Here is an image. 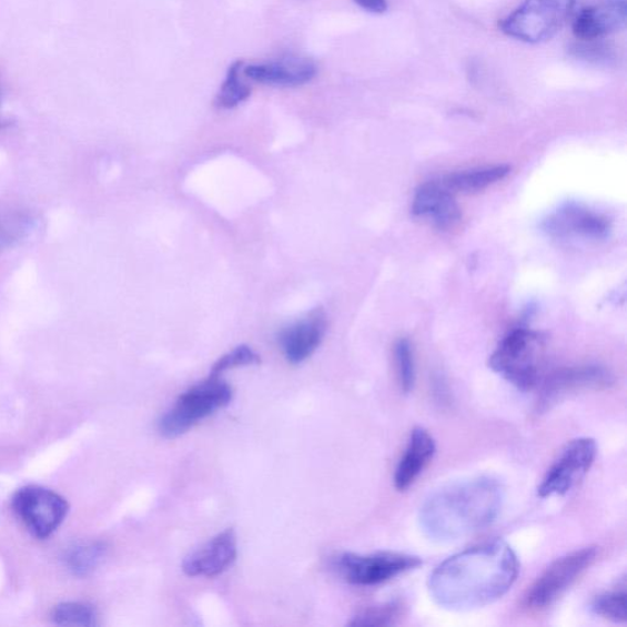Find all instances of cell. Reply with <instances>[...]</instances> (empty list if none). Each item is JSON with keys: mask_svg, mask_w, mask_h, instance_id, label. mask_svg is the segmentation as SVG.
Wrapping results in <instances>:
<instances>
[{"mask_svg": "<svg viewBox=\"0 0 627 627\" xmlns=\"http://www.w3.org/2000/svg\"><path fill=\"white\" fill-rule=\"evenodd\" d=\"M548 232L563 236L567 234L583 235L586 239H607L610 222L594 211L578 206H567L547 221Z\"/></svg>", "mask_w": 627, "mask_h": 627, "instance_id": "17", "label": "cell"}, {"mask_svg": "<svg viewBox=\"0 0 627 627\" xmlns=\"http://www.w3.org/2000/svg\"><path fill=\"white\" fill-rule=\"evenodd\" d=\"M626 0H605L582 11L573 23L577 40L594 41L625 28Z\"/></svg>", "mask_w": 627, "mask_h": 627, "instance_id": "14", "label": "cell"}, {"mask_svg": "<svg viewBox=\"0 0 627 627\" xmlns=\"http://www.w3.org/2000/svg\"><path fill=\"white\" fill-rule=\"evenodd\" d=\"M626 597V583L625 579H623L618 587L598 596L594 603H591V610L607 620L625 623L627 609Z\"/></svg>", "mask_w": 627, "mask_h": 627, "instance_id": "21", "label": "cell"}, {"mask_svg": "<svg viewBox=\"0 0 627 627\" xmlns=\"http://www.w3.org/2000/svg\"><path fill=\"white\" fill-rule=\"evenodd\" d=\"M597 548L588 547L554 562L530 587L525 603L527 608L542 610L554 605L596 560Z\"/></svg>", "mask_w": 627, "mask_h": 627, "instance_id": "8", "label": "cell"}, {"mask_svg": "<svg viewBox=\"0 0 627 627\" xmlns=\"http://www.w3.org/2000/svg\"><path fill=\"white\" fill-rule=\"evenodd\" d=\"M576 0H525L500 22L508 38L527 43L547 41L565 26Z\"/></svg>", "mask_w": 627, "mask_h": 627, "instance_id": "5", "label": "cell"}, {"mask_svg": "<svg viewBox=\"0 0 627 627\" xmlns=\"http://www.w3.org/2000/svg\"><path fill=\"white\" fill-rule=\"evenodd\" d=\"M11 504L23 526L38 539L51 537L64 523L70 507L62 495L38 485L19 489Z\"/></svg>", "mask_w": 627, "mask_h": 627, "instance_id": "6", "label": "cell"}, {"mask_svg": "<svg viewBox=\"0 0 627 627\" xmlns=\"http://www.w3.org/2000/svg\"><path fill=\"white\" fill-rule=\"evenodd\" d=\"M326 333V318L322 311H314L299 323L283 331L280 343L286 360L300 364L321 346Z\"/></svg>", "mask_w": 627, "mask_h": 627, "instance_id": "15", "label": "cell"}, {"mask_svg": "<svg viewBox=\"0 0 627 627\" xmlns=\"http://www.w3.org/2000/svg\"><path fill=\"white\" fill-rule=\"evenodd\" d=\"M242 72L260 84L295 88L311 82L316 77L317 69L311 59L290 57L277 62L247 65Z\"/></svg>", "mask_w": 627, "mask_h": 627, "instance_id": "12", "label": "cell"}, {"mask_svg": "<svg viewBox=\"0 0 627 627\" xmlns=\"http://www.w3.org/2000/svg\"><path fill=\"white\" fill-rule=\"evenodd\" d=\"M510 171L512 169L508 165L461 171L446 175L442 183L449 192L476 193L503 181Z\"/></svg>", "mask_w": 627, "mask_h": 627, "instance_id": "18", "label": "cell"}, {"mask_svg": "<svg viewBox=\"0 0 627 627\" xmlns=\"http://www.w3.org/2000/svg\"><path fill=\"white\" fill-rule=\"evenodd\" d=\"M232 387L211 376L176 400L174 406L159 422V431L164 437L173 439L191 431L198 423L210 417L232 401Z\"/></svg>", "mask_w": 627, "mask_h": 627, "instance_id": "3", "label": "cell"}, {"mask_svg": "<svg viewBox=\"0 0 627 627\" xmlns=\"http://www.w3.org/2000/svg\"><path fill=\"white\" fill-rule=\"evenodd\" d=\"M353 2L374 14H383L387 10L386 0H353Z\"/></svg>", "mask_w": 627, "mask_h": 627, "instance_id": "26", "label": "cell"}, {"mask_svg": "<svg viewBox=\"0 0 627 627\" xmlns=\"http://www.w3.org/2000/svg\"><path fill=\"white\" fill-rule=\"evenodd\" d=\"M243 62H234L218 93L215 104L222 110H232L251 98L252 89L241 78Z\"/></svg>", "mask_w": 627, "mask_h": 627, "instance_id": "20", "label": "cell"}, {"mask_svg": "<svg viewBox=\"0 0 627 627\" xmlns=\"http://www.w3.org/2000/svg\"><path fill=\"white\" fill-rule=\"evenodd\" d=\"M404 614L400 601H388L385 605L371 607L361 611L351 621L353 626H390L396 624Z\"/></svg>", "mask_w": 627, "mask_h": 627, "instance_id": "23", "label": "cell"}, {"mask_svg": "<svg viewBox=\"0 0 627 627\" xmlns=\"http://www.w3.org/2000/svg\"><path fill=\"white\" fill-rule=\"evenodd\" d=\"M504 502L505 491L498 479L482 476L458 481L425 499L419 525L435 542H455L492 525Z\"/></svg>", "mask_w": 627, "mask_h": 627, "instance_id": "2", "label": "cell"}, {"mask_svg": "<svg viewBox=\"0 0 627 627\" xmlns=\"http://www.w3.org/2000/svg\"><path fill=\"white\" fill-rule=\"evenodd\" d=\"M0 127H3V123H0Z\"/></svg>", "mask_w": 627, "mask_h": 627, "instance_id": "28", "label": "cell"}, {"mask_svg": "<svg viewBox=\"0 0 627 627\" xmlns=\"http://www.w3.org/2000/svg\"><path fill=\"white\" fill-rule=\"evenodd\" d=\"M52 619L61 626H97L98 613L87 603L64 601L54 608Z\"/></svg>", "mask_w": 627, "mask_h": 627, "instance_id": "22", "label": "cell"}, {"mask_svg": "<svg viewBox=\"0 0 627 627\" xmlns=\"http://www.w3.org/2000/svg\"><path fill=\"white\" fill-rule=\"evenodd\" d=\"M597 449V443L590 437H579L567 445L540 483V498L569 493L594 465Z\"/></svg>", "mask_w": 627, "mask_h": 627, "instance_id": "9", "label": "cell"}, {"mask_svg": "<svg viewBox=\"0 0 627 627\" xmlns=\"http://www.w3.org/2000/svg\"><path fill=\"white\" fill-rule=\"evenodd\" d=\"M435 452L433 436L423 428L413 429L404 456L401 457L395 472L396 489L407 491L432 463Z\"/></svg>", "mask_w": 627, "mask_h": 627, "instance_id": "16", "label": "cell"}, {"mask_svg": "<svg viewBox=\"0 0 627 627\" xmlns=\"http://www.w3.org/2000/svg\"><path fill=\"white\" fill-rule=\"evenodd\" d=\"M108 554V546L102 542L78 544L64 555L68 570L75 576L85 577L98 569Z\"/></svg>", "mask_w": 627, "mask_h": 627, "instance_id": "19", "label": "cell"}, {"mask_svg": "<svg viewBox=\"0 0 627 627\" xmlns=\"http://www.w3.org/2000/svg\"><path fill=\"white\" fill-rule=\"evenodd\" d=\"M412 212L413 215L431 219L441 230L454 229L461 221V209L453 192L443 183L422 184L414 194Z\"/></svg>", "mask_w": 627, "mask_h": 627, "instance_id": "13", "label": "cell"}, {"mask_svg": "<svg viewBox=\"0 0 627 627\" xmlns=\"http://www.w3.org/2000/svg\"><path fill=\"white\" fill-rule=\"evenodd\" d=\"M613 382L611 374L598 365L570 366V368L556 371L543 386L538 408L547 411L567 395L587 388L607 387Z\"/></svg>", "mask_w": 627, "mask_h": 627, "instance_id": "10", "label": "cell"}, {"mask_svg": "<svg viewBox=\"0 0 627 627\" xmlns=\"http://www.w3.org/2000/svg\"><path fill=\"white\" fill-rule=\"evenodd\" d=\"M395 362L401 390L409 394L416 383V366H414L413 351L408 340L401 338L396 343Z\"/></svg>", "mask_w": 627, "mask_h": 627, "instance_id": "24", "label": "cell"}, {"mask_svg": "<svg viewBox=\"0 0 627 627\" xmlns=\"http://www.w3.org/2000/svg\"><path fill=\"white\" fill-rule=\"evenodd\" d=\"M422 565L418 556L383 552L371 555L346 553L340 556L337 567L346 582L356 586H376Z\"/></svg>", "mask_w": 627, "mask_h": 627, "instance_id": "7", "label": "cell"}, {"mask_svg": "<svg viewBox=\"0 0 627 627\" xmlns=\"http://www.w3.org/2000/svg\"><path fill=\"white\" fill-rule=\"evenodd\" d=\"M236 558V536L233 529L223 530L183 563V572L191 577H215L226 572Z\"/></svg>", "mask_w": 627, "mask_h": 627, "instance_id": "11", "label": "cell"}, {"mask_svg": "<svg viewBox=\"0 0 627 627\" xmlns=\"http://www.w3.org/2000/svg\"><path fill=\"white\" fill-rule=\"evenodd\" d=\"M542 338L535 331H512L493 353L491 368L523 392L534 390L540 376Z\"/></svg>", "mask_w": 627, "mask_h": 627, "instance_id": "4", "label": "cell"}, {"mask_svg": "<svg viewBox=\"0 0 627 627\" xmlns=\"http://www.w3.org/2000/svg\"><path fill=\"white\" fill-rule=\"evenodd\" d=\"M517 555L494 540L449 556L429 577L431 596L448 610L482 608L503 598L516 583Z\"/></svg>", "mask_w": 627, "mask_h": 627, "instance_id": "1", "label": "cell"}, {"mask_svg": "<svg viewBox=\"0 0 627 627\" xmlns=\"http://www.w3.org/2000/svg\"><path fill=\"white\" fill-rule=\"evenodd\" d=\"M11 239V232L7 229L6 224L0 221V250L4 247Z\"/></svg>", "mask_w": 627, "mask_h": 627, "instance_id": "27", "label": "cell"}, {"mask_svg": "<svg viewBox=\"0 0 627 627\" xmlns=\"http://www.w3.org/2000/svg\"><path fill=\"white\" fill-rule=\"evenodd\" d=\"M260 357L257 354L247 346L236 347L226 356L220 358L214 366H212L211 376H221L224 372L236 368V366L259 364Z\"/></svg>", "mask_w": 627, "mask_h": 627, "instance_id": "25", "label": "cell"}]
</instances>
